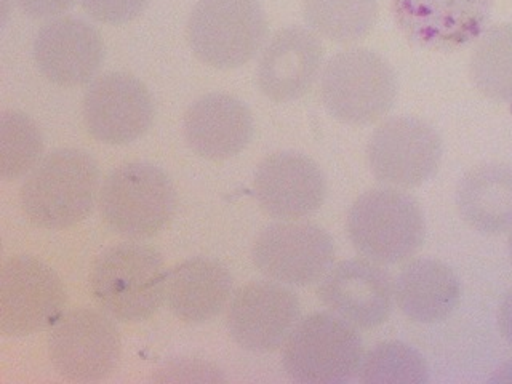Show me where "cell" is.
<instances>
[{
  "instance_id": "6da1fadb",
  "label": "cell",
  "mask_w": 512,
  "mask_h": 384,
  "mask_svg": "<svg viewBox=\"0 0 512 384\" xmlns=\"http://www.w3.org/2000/svg\"><path fill=\"white\" fill-rule=\"evenodd\" d=\"M98 189L100 168L88 152L56 149L26 176L21 205L39 228H71L92 213Z\"/></svg>"
},
{
  "instance_id": "7a4b0ae2",
  "label": "cell",
  "mask_w": 512,
  "mask_h": 384,
  "mask_svg": "<svg viewBox=\"0 0 512 384\" xmlns=\"http://www.w3.org/2000/svg\"><path fill=\"white\" fill-rule=\"evenodd\" d=\"M352 247L365 260L391 266L412 260L424 242L426 223L415 197L404 189L375 188L354 200L346 218Z\"/></svg>"
},
{
  "instance_id": "3957f363",
  "label": "cell",
  "mask_w": 512,
  "mask_h": 384,
  "mask_svg": "<svg viewBox=\"0 0 512 384\" xmlns=\"http://www.w3.org/2000/svg\"><path fill=\"white\" fill-rule=\"evenodd\" d=\"M167 272L156 248L140 242L117 244L95 261L93 296L112 319L143 322L164 303Z\"/></svg>"
},
{
  "instance_id": "277c9868",
  "label": "cell",
  "mask_w": 512,
  "mask_h": 384,
  "mask_svg": "<svg viewBox=\"0 0 512 384\" xmlns=\"http://www.w3.org/2000/svg\"><path fill=\"white\" fill-rule=\"evenodd\" d=\"M320 98L328 114L343 124H375L396 103V72L378 53L349 48L322 69Z\"/></svg>"
},
{
  "instance_id": "5b68a950",
  "label": "cell",
  "mask_w": 512,
  "mask_h": 384,
  "mask_svg": "<svg viewBox=\"0 0 512 384\" xmlns=\"http://www.w3.org/2000/svg\"><path fill=\"white\" fill-rule=\"evenodd\" d=\"M282 348V365L295 383H348L364 359L357 328L333 312H314L300 319Z\"/></svg>"
},
{
  "instance_id": "8992f818",
  "label": "cell",
  "mask_w": 512,
  "mask_h": 384,
  "mask_svg": "<svg viewBox=\"0 0 512 384\" xmlns=\"http://www.w3.org/2000/svg\"><path fill=\"white\" fill-rule=\"evenodd\" d=\"M101 216L119 236L148 239L170 223L176 191L167 173L148 162H130L112 170L100 189Z\"/></svg>"
},
{
  "instance_id": "52a82bcc",
  "label": "cell",
  "mask_w": 512,
  "mask_h": 384,
  "mask_svg": "<svg viewBox=\"0 0 512 384\" xmlns=\"http://www.w3.org/2000/svg\"><path fill=\"white\" fill-rule=\"evenodd\" d=\"M186 36L197 60L216 69H236L260 52L268 18L258 0H199Z\"/></svg>"
},
{
  "instance_id": "ba28073f",
  "label": "cell",
  "mask_w": 512,
  "mask_h": 384,
  "mask_svg": "<svg viewBox=\"0 0 512 384\" xmlns=\"http://www.w3.org/2000/svg\"><path fill=\"white\" fill-rule=\"evenodd\" d=\"M108 314L90 308L63 312L48 333V356L58 375L93 383L112 375L120 360L119 330Z\"/></svg>"
},
{
  "instance_id": "9c48e42d",
  "label": "cell",
  "mask_w": 512,
  "mask_h": 384,
  "mask_svg": "<svg viewBox=\"0 0 512 384\" xmlns=\"http://www.w3.org/2000/svg\"><path fill=\"white\" fill-rule=\"evenodd\" d=\"M442 152L436 128L418 117L397 116L375 128L367 144V162L381 184L407 191L436 175Z\"/></svg>"
},
{
  "instance_id": "30bf717a",
  "label": "cell",
  "mask_w": 512,
  "mask_h": 384,
  "mask_svg": "<svg viewBox=\"0 0 512 384\" xmlns=\"http://www.w3.org/2000/svg\"><path fill=\"white\" fill-rule=\"evenodd\" d=\"M256 269L279 284L308 287L324 279L335 261V244L324 228L308 221H279L256 237Z\"/></svg>"
},
{
  "instance_id": "8fae6325",
  "label": "cell",
  "mask_w": 512,
  "mask_h": 384,
  "mask_svg": "<svg viewBox=\"0 0 512 384\" xmlns=\"http://www.w3.org/2000/svg\"><path fill=\"white\" fill-rule=\"evenodd\" d=\"M66 290L48 264L34 256L8 258L0 271V332L28 336L63 314Z\"/></svg>"
},
{
  "instance_id": "7c38bea8",
  "label": "cell",
  "mask_w": 512,
  "mask_h": 384,
  "mask_svg": "<svg viewBox=\"0 0 512 384\" xmlns=\"http://www.w3.org/2000/svg\"><path fill=\"white\" fill-rule=\"evenodd\" d=\"M300 314V300L287 285L255 280L231 296L226 325L240 348L264 354L284 346Z\"/></svg>"
},
{
  "instance_id": "4fadbf2b",
  "label": "cell",
  "mask_w": 512,
  "mask_h": 384,
  "mask_svg": "<svg viewBox=\"0 0 512 384\" xmlns=\"http://www.w3.org/2000/svg\"><path fill=\"white\" fill-rule=\"evenodd\" d=\"M82 116L95 140L120 146L148 132L154 119V103L141 80L127 72H108L88 85Z\"/></svg>"
},
{
  "instance_id": "5bb4252c",
  "label": "cell",
  "mask_w": 512,
  "mask_h": 384,
  "mask_svg": "<svg viewBox=\"0 0 512 384\" xmlns=\"http://www.w3.org/2000/svg\"><path fill=\"white\" fill-rule=\"evenodd\" d=\"M492 5V0H392V13L413 44L453 52L482 36Z\"/></svg>"
},
{
  "instance_id": "9a60e30c",
  "label": "cell",
  "mask_w": 512,
  "mask_h": 384,
  "mask_svg": "<svg viewBox=\"0 0 512 384\" xmlns=\"http://www.w3.org/2000/svg\"><path fill=\"white\" fill-rule=\"evenodd\" d=\"M317 295L328 311L360 330L380 327L396 304L391 274L365 258L332 266L320 280Z\"/></svg>"
},
{
  "instance_id": "2e32d148",
  "label": "cell",
  "mask_w": 512,
  "mask_h": 384,
  "mask_svg": "<svg viewBox=\"0 0 512 384\" xmlns=\"http://www.w3.org/2000/svg\"><path fill=\"white\" fill-rule=\"evenodd\" d=\"M255 197L272 218L303 220L314 215L327 196V181L319 165L300 152H276L258 165Z\"/></svg>"
},
{
  "instance_id": "e0dca14e",
  "label": "cell",
  "mask_w": 512,
  "mask_h": 384,
  "mask_svg": "<svg viewBox=\"0 0 512 384\" xmlns=\"http://www.w3.org/2000/svg\"><path fill=\"white\" fill-rule=\"evenodd\" d=\"M324 45L316 32L287 26L269 39L256 69L258 87L269 100L290 103L311 90L322 72Z\"/></svg>"
},
{
  "instance_id": "ac0fdd59",
  "label": "cell",
  "mask_w": 512,
  "mask_h": 384,
  "mask_svg": "<svg viewBox=\"0 0 512 384\" xmlns=\"http://www.w3.org/2000/svg\"><path fill=\"white\" fill-rule=\"evenodd\" d=\"M34 60L42 76L60 87L87 84L100 71L104 45L100 32L76 16L45 23L34 40Z\"/></svg>"
},
{
  "instance_id": "d6986e66",
  "label": "cell",
  "mask_w": 512,
  "mask_h": 384,
  "mask_svg": "<svg viewBox=\"0 0 512 384\" xmlns=\"http://www.w3.org/2000/svg\"><path fill=\"white\" fill-rule=\"evenodd\" d=\"M253 116L236 96L210 93L189 106L184 114V140L192 151L208 160L236 157L253 136Z\"/></svg>"
},
{
  "instance_id": "ffe728a7",
  "label": "cell",
  "mask_w": 512,
  "mask_h": 384,
  "mask_svg": "<svg viewBox=\"0 0 512 384\" xmlns=\"http://www.w3.org/2000/svg\"><path fill=\"white\" fill-rule=\"evenodd\" d=\"M397 308L418 324H437L460 306L461 284L450 266L436 258H412L394 280Z\"/></svg>"
},
{
  "instance_id": "44dd1931",
  "label": "cell",
  "mask_w": 512,
  "mask_h": 384,
  "mask_svg": "<svg viewBox=\"0 0 512 384\" xmlns=\"http://www.w3.org/2000/svg\"><path fill=\"white\" fill-rule=\"evenodd\" d=\"M232 295L228 268L212 258H192L167 272L165 300L178 319L204 324L218 316Z\"/></svg>"
},
{
  "instance_id": "7402d4cb",
  "label": "cell",
  "mask_w": 512,
  "mask_h": 384,
  "mask_svg": "<svg viewBox=\"0 0 512 384\" xmlns=\"http://www.w3.org/2000/svg\"><path fill=\"white\" fill-rule=\"evenodd\" d=\"M456 210L464 223L485 236L512 229V167L484 162L464 173L456 186Z\"/></svg>"
},
{
  "instance_id": "603a6c76",
  "label": "cell",
  "mask_w": 512,
  "mask_h": 384,
  "mask_svg": "<svg viewBox=\"0 0 512 384\" xmlns=\"http://www.w3.org/2000/svg\"><path fill=\"white\" fill-rule=\"evenodd\" d=\"M469 74L485 98L512 103V23L493 24L482 32L472 50Z\"/></svg>"
},
{
  "instance_id": "cb8c5ba5",
  "label": "cell",
  "mask_w": 512,
  "mask_h": 384,
  "mask_svg": "<svg viewBox=\"0 0 512 384\" xmlns=\"http://www.w3.org/2000/svg\"><path fill=\"white\" fill-rule=\"evenodd\" d=\"M304 21L317 36L352 44L367 37L378 20V0H303Z\"/></svg>"
},
{
  "instance_id": "d4e9b609",
  "label": "cell",
  "mask_w": 512,
  "mask_h": 384,
  "mask_svg": "<svg viewBox=\"0 0 512 384\" xmlns=\"http://www.w3.org/2000/svg\"><path fill=\"white\" fill-rule=\"evenodd\" d=\"M44 154V136L23 112L4 111L0 116V176L20 180L34 170Z\"/></svg>"
},
{
  "instance_id": "484cf974",
  "label": "cell",
  "mask_w": 512,
  "mask_h": 384,
  "mask_svg": "<svg viewBox=\"0 0 512 384\" xmlns=\"http://www.w3.org/2000/svg\"><path fill=\"white\" fill-rule=\"evenodd\" d=\"M357 378L367 384H424L429 381V367L410 344L383 341L364 354Z\"/></svg>"
},
{
  "instance_id": "4316f807",
  "label": "cell",
  "mask_w": 512,
  "mask_h": 384,
  "mask_svg": "<svg viewBox=\"0 0 512 384\" xmlns=\"http://www.w3.org/2000/svg\"><path fill=\"white\" fill-rule=\"evenodd\" d=\"M154 381L159 383H178V381H207V383H216V381H224L223 373L220 368L205 360L199 359H180L168 362L164 367L157 370Z\"/></svg>"
},
{
  "instance_id": "83f0119b",
  "label": "cell",
  "mask_w": 512,
  "mask_h": 384,
  "mask_svg": "<svg viewBox=\"0 0 512 384\" xmlns=\"http://www.w3.org/2000/svg\"><path fill=\"white\" fill-rule=\"evenodd\" d=\"M93 20L104 24L133 21L148 7L149 0H79Z\"/></svg>"
},
{
  "instance_id": "f1b7e54d",
  "label": "cell",
  "mask_w": 512,
  "mask_h": 384,
  "mask_svg": "<svg viewBox=\"0 0 512 384\" xmlns=\"http://www.w3.org/2000/svg\"><path fill=\"white\" fill-rule=\"evenodd\" d=\"M21 12L36 18V20H45V18H58L63 13L69 12L76 0H15Z\"/></svg>"
},
{
  "instance_id": "f546056e",
  "label": "cell",
  "mask_w": 512,
  "mask_h": 384,
  "mask_svg": "<svg viewBox=\"0 0 512 384\" xmlns=\"http://www.w3.org/2000/svg\"><path fill=\"white\" fill-rule=\"evenodd\" d=\"M498 328L504 340L512 346V288L503 296L498 308Z\"/></svg>"
},
{
  "instance_id": "4dcf8cb0",
  "label": "cell",
  "mask_w": 512,
  "mask_h": 384,
  "mask_svg": "<svg viewBox=\"0 0 512 384\" xmlns=\"http://www.w3.org/2000/svg\"><path fill=\"white\" fill-rule=\"evenodd\" d=\"M488 381L495 384L512 383V359H509L508 362H504V364L496 368Z\"/></svg>"
},
{
  "instance_id": "1f68e13d",
  "label": "cell",
  "mask_w": 512,
  "mask_h": 384,
  "mask_svg": "<svg viewBox=\"0 0 512 384\" xmlns=\"http://www.w3.org/2000/svg\"><path fill=\"white\" fill-rule=\"evenodd\" d=\"M508 250H509V256H511V261H512V229H511V231H509Z\"/></svg>"
}]
</instances>
